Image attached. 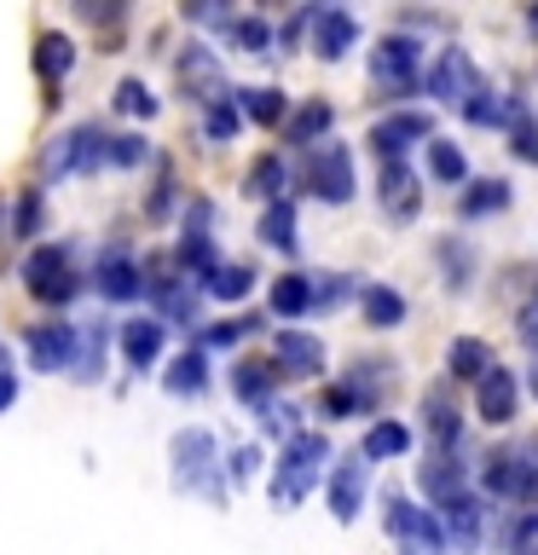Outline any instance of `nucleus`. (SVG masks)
Segmentation results:
<instances>
[{
	"label": "nucleus",
	"mask_w": 538,
	"mask_h": 555,
	"mask_svg": "<svg viewBox=\"0 0 538 555\" xmlns=\"http://www.w3.org/2000/svg\"><path fill=\"white\" fill-rule=\"evenodd\" d=\"M116 111H121V116H139V121H151V116H156V93H151L145 81H133V76H128V81L116 87Z\"/></svg>",
	"instance_id": "nucleus-38"
},
{
	"label": "nucleus",
	"mask_w": 538,
	"mask_h": 555,
	"mask_svg": "<svg viewBox=\"0 0 538 555\" xmlns=\"http://www.w3.org/2000/svg\"><path fill=\"white\" fill-rule=\"evenodd\" d=\"M371 76L382 93H417V41L411 35H388V41L376 47V59H371Z\"/></svg>",
	"instance_id": "nucleus-7"
},
{
	"label": "nucleus",
	"mask_w": 538,
	"mask_h": 555,
	"mask_svg": "<svg viewBox=\"0 0 538 555\" xmlns=\"http://www.w3.org/2000/svg\"><path fill=\"white\" fill-rule=\"evenodd\" d=\"M24 289L35 295V301L59 307L76 295V267H69V249L64 243H41V249H29L24 260Z\"/></svg>",
	"instance_id": "nucleus-3"
},
{
	"label": "nucleus",
	"mask_w": 538,
	"mask_h": 555,
	"mask_svg": "<svg viewBox=\"0 0 538 555\" xmlns=\"http://www.w3.org/2000/svg\"><path fill=\"white\" fill-rule=\"evenodd\" d=\"M354 411H364V399H359L354 388H347V382L324 393V416H354Z\"/></svg>",
	"instance_id": "nucleus-45"
},
{
	"label": "nucleus",
	"mask_w": 538,
	"mask_h": 555,
	"mask_svg": "<svg viewBox=\"0 0 538 555\" xmlns=\"http://www.w3.org/2000/svg\"><path fill=\"white\" fill-rule=\"evenodd\" d=\"M492 364L498 359H492V347H486L481 336H458V341H451V353H446V371L458 376V382H481Z\"/></svg>",
	"instance_id": "nucleus-23"
},
{
	"label": "nucleus",
	"mask_w": 538,
	"mask_h": 555,
	"mask_svg": "<svg viewBox=\"0 0 538 555\" xmlns=\"http://www.w3.org/2000/svg\"><path fill=\"white\" fill-rule=\"evenodd\" d=\"M197 284L215 295V301H243V295L255 289V272L249 267H215L208 278H197Z\"/></svg>",
	"instance_id": "nucleus-36"
},
{
	"label": "nucleus",
	"mask_w": 538,
	"mask_h": 555,
	"mask_svg": "<svg viewBox=\"0 0 538 555\" xmlns=\"http://www.w3.org/2000/svg\"><path fill=\"white\" fill-rule=\"evenodd\" d=\"M515 399H521V388L503 364H492V371L475 382V411H481V423H492V428H503L515 416Z\"/></svg>",
	"instance_id": "nucleus-12"
},
{
	"label": "nucleus",
	"mask_w": 538,
	"mask_h": 555,
	"mask_svg": "<svg viewBox=\"0 0 538 555\" xmlns=\"http://www.w3.org/2000/svg\"><path fill=\"white\" fill-rule=\"evenodd\" d=\"M208 220H215V208L208 203H191L185 208V237H180V267L191 272H215V237H208Z\"/></svg>",
	"instance_id": "nucleus-14"
},
{
	"label": "nucleus",
	"mask_w": 538,
	"mask_h": 555,
	"mask_svg": "<svg viewBox=\"0 0 538 555\" xmlns=\"http://www.w3.org/2000/svg\"><path fill=\"white\" fill-rule=\"evenodd\" d=\"M232 99H238V111L249 121H260V128L284 121V93H278V87H243V93H232Z\"/></svg>",
	"instance_id": "nucleus-33"
},
{
	"label": "nucleus",
	"mask_w": 538,
	"mask_h": 555,
	"mask_svg": "<svg viewBox=\"0 0 538 555\" xmlns=\"http://www.w3.org/2000/svg\"><path fill=\"white\" fill-rule=\"evenodd\" d=\"M440 515H446L451 538H458V550H481L486 515H481V503H475V498H458V503H451V509H440Z\"/></svg>",
	"instance_id": "nucleus-29"
},
{
	"label": "nucleus",
	"mask_w": 538,
	"mask_h": 555,
	"mask_svg": "<svg viewBox=\"0 0 538 555\" xmlns=\"http://www.w3.org/2000/svg\"><path fill=\"white\" fill-rule=\"evenodd\" d=\"M330 121H336V111H330L324 99H307L302 111L290 116V145H312V139H324Z\"/></svg>",
	"instance_id": "nucleus-32"
},
{
	"label": "nucleus",
	"mask_w": 538,
	"mask_h": 555,
	"mask_svg": "<svg viewBox=\"0 0 538 555\" xmlns=\"http://www.w3.org/2000/svg\"><path fill=\"white\" fill-rule=\"evenodd\" d=\"M417 486L428 492L434 509H451L458 498H469V463H458L451 451H428V463L417 468Z\"/></svg>",
	"instance_id": "nucleus-9"
},
{
	"label": "nucleus",
	"mask_w": 538,
	"mask_h": 555,
	"mask_svg": "<svg viewBox=\"0 0 538 555\" xmlns=\"http://www.w3.org/2000/svg\"><path fill=\"white\" fill-rule=\"evenodd\" d=\"M382 520H388V532L423 544L428 555H446V527L434 520V509H417V503H406V498H388L382 503Z\"/></svg>",
	"instance_id": "nucleus-10"
},
{
	"label": "nucleus",
	"mask_w": 538,
	"mask_h": 555,
	"mask_svg": "<svg viewBox=\"0 0 538 555\" xmlns=\"http://www.w3.org/2000/svg\"><path fill=\"white\" fill-rule=\"evenodd\" d=\"M428 93L446 99V104H469L481 93V76H475V59L463 47H440V59L428 69Z\"/></svg>",
	"instance_id": "nucleus-6"
},
{
	"label": "nucleus",
	"mask_w": 538,
	"mask_h": 555,
	"mask_svg": "<svg viewBox=\"0 0 538 555\" xmlns=\"http://www.w3.org/2000/svg\"><path fill=\"white\" fill-rule=\"evenodd\" d=\"M307 185H312V197H324V203L354 197V156H347L342 139H330V145H319L307 156Z\"/></svg>",
	"instance_id": "nucleus-5"
},
{
	"label": "nucleus",
	"mask_w": 538,
	"mask_h": 555,
	"mask_svg": "<svg viewBox=\"0 0 538 555\" xmlns=\"http://www.w3.org/2000/svg\"><path fill=\"white\" fill-rule=\"evenodd\" d=\"M359 503H364V457H342L336 475H330V515L354 520Z\"/></svg>",
	"instance_id": "nucleus-18"
},
{
	"label": "nucleus",
	"mask_w": 538,
	"mask_h": 555,
	"mask_svg": "<svg viewBox=\"0 0 538 555\" xmlns=\"http://www.w3.org/2000/svg\"><path fill=\"white\" fill-rule=\"evenodd\" d=\"M307 307H312V278L307 272H284L272 284V312L278 319H302Z\"/></svg>",
	"instance_id": "nucleus-27"
},
{
	"label": "nucleus",
	"mask_w": 538,
	"mask_h": 555,
	"mask_svg": "<svg viewBox=\"0 0 538 555\" xmlns=\"http://www.w3.org/2000/svg\"><path fill=\"white\" fill-rule=\"evenodd\" d=\"M376 197H382V215L406 225V220H417V203H423V191H417V180H411L406 163H382Z\"/></svg>",
	"instance_id": "nucleus-13"
},
{
	"label": "nucleus",
	"mask_w": 538,
	"mask_h": 555,
	"mask_svg": "<svg viewBox=\"0 0 538 555\" xmlns=\"http://www.w3.org/2000/svg\"><path fill=\"white\" fill-rule=\"evenodd\" d=\"M260 237H267L272 243V249H295V203L284 197V203H272L267 208V215H260Z\"/></svg>",
	"instance_id": "nucleus-37"
},
{
	"label": "nucleus",
	"mask_w": 538,
	"mask_h": 555,
	"mask_svg": "<svg viewBox=\"0 0 538 555\" xmlns=\"http://www.w3.org/2000/svg\"><path fill=\"white\" fill-rule=\"evenodd\" d=\"M238 99H215V104H208V139H215V145H226V139H232L238 133Z\"/></svg>",
	"instance_id": "nucleus-42"
},
{
	"label": "nucleus",
	"mask_w": 538,
	"mask_h": 555,
	"mask_svg": "<svg viewBox=\"0 0 538 555\" xmlns=\"http://www.w3.org/2000/svg\"><path fill=\"white\" fill-rule=\"evenodd\" d=\"M428 173H434L440 185H463V180H469V163H463V151L451 145V139H440V133L428 139Z\"/></svg>",
	"instance_id": "nucleus-34"
},
{
	"label": "nucleus",
	"mask_w": 538,
	"mask_h": 555,
	"mask_svg": "<svg viewBox=\"0 0 538 555\" xmlns=\"http://www.w3.org/2000/svg\"><path fill=\"white\" fill-rule=\"evenodd\" d=\"M284 185H290V168H284V156H255L249 163V173H243V191L249 197H260V203H284Z\"/></svg>",
	"instance_id": "nucleus-22"
},
{
	"label": "nucleus",
	"mask_w": 538,
	"mask_h": 555,
	"mask_svg": "<svg viewBox=\"0 0 538 555\" xmlns=\"http://www.w3.org/2000/svg\"><path fill=\"white\" fill-rule=\"evenodd\" d=\"M411 446V434H406V423H371V434H364V446H359V457L364 463H382V457H399V451Z\"/></svg>",
	"instance_id": "nucleus-31"
},
{
	"label": "nucleus",
	"mask_w": 538,
	"mask_h": 555,
	"mask_svg": "<svg viewBox=\"0 0 538 555\" xmlns=\"http://www.w3.org/2000/svg\"><path fill=\"white\" fill-rule=\"evenodd\" d=\"M121 353H128L133 371H151L156 353H163V324L156 319H128L121 324Z\"/></svg>",
	"instance_id": "nucleus-21"
},
{
	"label": "nucleus",
	"mask_w": 538,
	"mask_h": 555,
	"mask_svg": "<svg viewBox=\"0 0 538 555\" xmlns=\"http://www.w3.org/2000/svg\"><path fill=\"white\" fill-rule=\"evenodd\" d=\"M510 156H515V163H533V168H538V121H533V111L510 128Z\"/></svg>",
	"instance_id": "nucleus-41"
},
{
	"label": "nucleus",
	"mask_w": 538,
	"mask_h": 555,
	"mask_svg": "<svg viewBox=\"0 0 538 555\" xmlns=\"http://www.w3.org/2000/svg\"><path fill=\"white\" fill-rule=\"evenodd\" d=\"M104 163H111V133L93 128V121H87V128L59 133V139L47 145V156H41V168L52 173V180H59V173H93V168H104Z\"/></svg>",
	"instance_id": "nucleus-2"
},
{
	"label": "nucleus",
	"mask_w": 538,
	"mask_h": 555,
	"mask_svg": "<svg viewBox=\"0 0 538 555\" xmlns=\"http://www.w3.org/2000/svg\"><path fill=\"white\" fill-rule=\"evenodd\" d=\"M180 81H185L191 99H208V104L226 99L220 93V64H215V52H208V47H185L180 52Z\"/></svg>",
	"instance_id": "nucleus-19"
},
{
	"label": "nucleus",
	"mask_w": 538,
	"mask_h": 555,
	"mask_svg": "<svg viewBox=\"0 0 538 555\" xmlns=\"http://www.w3.org/2000/svg\"><path fill=\"white\" fill-rule=\"evenodd\" d=\"M260 423H267L272 434H290V440H295V411H290V405H267V416H260Z\"/></svg>",
	"instance_id": "nucleus-50"
},
{
	"label": "nucleus",
	"mask_w": 538,
	"mask_h": 555,
	"mask_svg": "<svg viewBox=\"0 0 538 555\" xmlns=\"http://www.w3.org/2000/svg\"><path fill=\"white\" fill-rule=\"evenodd\" d=\"M423 428H428V451H451L463 440V416L451 405V393H423Z\"/></svg>",
	"instance_id": "nucleus-17"
},
{
	"label": "nucleus",
	"mask_w": 538,
	"mask_h": 555,
	"mask_svg": "<svg viewBox=\"0 0 538 555\" xmlns=\"http://www.w3.org/2000/svg\"><path fill=\"white\" fill-rule=\"evenodd\" d=\"M145 289H151V284L139 278V267H133L121 249L99 260V295H104V301H133V295H145Z\"/></svg>",
	"instance_id": "nucleus-20"
},
{
	"label": "nucleus",
	"mask_w": 538,
	"mask_h": 555,
	"mask_svg": "<svg viewBox=\"0 0 538 555\" xmlns=\"http://www.w3.org/2000/svg\"><path fill=\"white\" fill-rule=\"evenodd\" d=\"M151 295H156V312H163L168 324H191V312H197V301H191V289L180 278H156Z\"/></svg>",
	"instance_id": "nucleus-35"
},
{
	"label": "nucleus",
	"mask_w": 538,
	"mask_h": 555,
	"mask_svg": "<svg viewBox=\"0 0 538 555\" xmlns=\"http://www.w3.org/2000/svg\"><path fill=\"white\" fill-rule=\"evenodd\" d=\"M359 312H364L371 330H394V324H406V295L388 289V284H371L359 295Z\"/></svg>",
	"instance_id": "nucleus-24"
},
{
	"label": "nucleus",
	"mask_w": 538,
	"mask_h": 555,
	"mask_svg": "<svg viewBox=\"0 0 538 555\" xmlns=\"http://www.w3.org/2000/svg\"><path fill=\"white\" fill-rule=\"evenodd\" d=\"M330 457V440L324 434H295L284 446V457H278V475H272V503L278 509H290V503H302L312 492V480H319V463Z\"/></svg>",
	"instance_id": "nucleus-1"
},
{
	"label": "nucleus",
	"mask_w": 538,
	"mask_h": 555,
	"mask_svg": "<svg viewBox=\"0 0 538 555\" xmlns=\"http://www.w3.org/2000/svg\"><path fill=\"white\" fill-rule=\"evenodd\" d=\"M185 17H191V24H226V29H232V12H226V7H185Z\"/></svg>",
	"instance_id": "nucleus-51"
},
{
	"label": "nucleus",
	"mask_w": 538,
	"mask_h": 555,
	"mask_svg": "<svg viewBox=\"0 0 538 555\" xmlns=\"http://www.w3.org/2000/svg\"><path fill=\"white\" fill-rule=\"evenodd\" d=\"M440 260H446V284H451V289H469V278H475V260H469L463 237H446V243H440Z\"/></svg>",
	"instance_id": "nucleus-39"
},
{
	"label": "nucleus",
	"mask_w": 538,
	"mask_h": 555,
	"mask_svg": "<svg viewBox=\"0 0 538 555\" xmlns=\"http://www.w3.org/2000/svg\"><path fill=\"white\" fill-rule=\"evenodd\" d=\"M347 295H364L354 278H324V289H319V307H342Z\"/></svg>",
	"instance_id": "nucleus-46"
},
{
	"label": "nucleus",
	"mask_w": 538,
	"mask_h": 555,
	"mask_svg": "<svg viewBox=\"0 0 538 555\" xmlns=\"http://www.w3.org/2000/svg\"><path fill=\"white\" fill-rule=\"evenodd\" d=\"M111 163L116 168H139L145 163V139L139 133H111Z\"/></svg>",
	"instance_id": "nucleus-44"
},
{
	"label": "nucleus",
	"mask_w": 538,
	"mask_h": 555,
	"mask_svg": "<svg viewBox=\"0 0 538 555\" xmlns=\"http://www.w3.org/2000/svg\"><path fill=\"white\" fill-rule=\"evenodd\" d=\"M278 371L290 376H324V341L307 330H284L278 336Z\"/></svg>",
	"instance_id": "nucleus-16"
},
{
	"label": "nucleus",
	"mask_w": 538,
	"mask_h": 555,
	"mask_svg": "<svg viewBox=\"0 0 538 555\" xmlns=\"http://www.w3.org/2000/svg\"><path fill=\"white\" fill-rule=\"evenodd\" d=\"M69 64H76V41H69V35H41V47H35V69H41V81L59 87L69 76Z\"/></svg>",
	"instance_id": "nucleus-26"
},
{
	"label": "nucleus",
	"mask_w": 538,
	"mask_h": 555,
	"mask_svg": "<svg viewBox=\"0 0 538 555\" xmlns=\"http://www.w3.org/2000/svg\"><path fill=\"white\" fill-rule=\"evenodd\" d=\"M354 41H359L354 12L324 7V12H319V24H312V52H319L324 64H336V59H347V47H354Z\"/></svg>",
	"instance_id": "nucleus-15"
},
{
	"label": "nucleus",
	"mask_w": 538,
	"mask_h": 555,
	"mask_svg": "<svg viewBox=\"0 0 538 555\" xmlns=\"http://www.w3.org/2000/svg\"><path fill=\"white\" fill-rule=\"evenodd\" d=\"M284 376V371H272V364H238L232 371V388L243 405H272V382Z\"/></svg>",
	"instance_id": "nucleus-30"
},
{
	"label": "nucleus",
	"mask_w": 538,
	"mask_h": 555,
	"mask_svg": "<svg viewBox=\"0 0 538 555\" xmlns=\"http://www.w3.org/2000/svg\"><path fill=\"white\" fill-rule=\"evenodd\" d=\"M515 336H521V341H538V295L515 312Z\"/></svg>",
	"instance_id": "nucleus-49"
},
{
	"label": "nucleus",
	"mask_w": 538,
	"mask_h": 555,
	"mask_svg": "<svg viewBox=\"0 0 538 555\" xmlns=\"http://www.w3.org/2000/svg\"><path fill=\"white\" fill-rule=\"evenodd\" d=\"M319 12H324V7H302V12H295L290 24H284V47H295V41H302V35H307L312 24H319Z\"/></svg>",
	"instance_id": "nucleus-47"
},
{
	"label": "nucleus",
	"mask_w": 538,
	"mask_h": 555,
	"mask_svg": "<svg viewBox=\"0 0 538 555\" xmlns=\"http://www.w3.org/2000/svg\"><path fill=\"white\" fill-rule=\"evenodd\" d=\"M411 139H434V116H423V111H394V116H382L376 128H371V145L382 151V163H399V151H406Z\"/></svg>",
	"instance_id": "nucleus-11"
},
{
	"label": "nucleus",
	"mask_w": 538,
	"mask_h": 555,
	"mask_svg": "<svg viewBox=\"0 0 538 555\" xmlns=\"http://www.w3.org/2000/svg\"><path fill=\"white\" fill-rule=\"evenodd\" d=\"M12 399H17V376H12V371H0V411H7Z\"/></svg>",
	"instance_id": "nucleus-52"
},
{
	"label": "nucleus",
	"mask_w": 538,
	"mask_h": 555,
	"mask_svg": "<svg viewBox=\"0 0 538 555\" xmlns=\"http://www.w3.org/2000/svg\"><path fill=\"white\" fill-rule=\"evenodd\" d=\"M527 388H533V399H538V359H533V371H527Z\"/></svg>",
	"instance_id": "nucleus-53"
},
{
	"label": "nucleus",
	"mask_w": 538,
	"mask_h": 555,
	"mask_svg": "<svg viewBox=\"0 0 538 555\" xmlns=\"http://www.w3.org/2000/svg\"><path fill=\"white\" fill-rule=\"evenodd\" d=\"M41 232V191H24L12 208V237H35Z\"/></svg>",
	"instance_id": "nucleus-43"
},
{
	"label": "nucleus",
	"mask_w": 538,
	"mask_h": 555,
	"mask_svg": "<svg viewBox=\"0 0 538 555\" xmlns=\"http://www.w3.org/2000/svg\"><path fill=\"white\" fill-rule=\"evenodd\" d=\"M168 457H174V486L180 492H215V434L208 428H180Z\"/></svg>",
	"instance_id": "nucleus-4"
},
{
	"label": "nucleus",
	"mask_w": 538,
	"mask_h": 555,
	"mask_svg": "<svg viewBox=\"0 0 538 555\" xmlns=\"http://www.w3.org/2000/svg\"><path fill=\"white\" fill-rule=\"evenodd\" d=\"M267 41H272L267 17H232V47L238 52H267Z\"/></svg>",
	"instance_id": "nucleus-40"
},
{
	"label": "nucleus",
	"mask_w": 538,
	"mask_h": 555,
	"mask_svg": "<svg viewBox=\"0 0 538 555\" xmlns=\"http://www.w3.org/2000/svg\"><path fill=\"white\" fill-rule=\"evenodd\" d=\"M163 382H168V393H203V388H208V353H203V347L180 353V359L163 371Z\"/></svg>",
	"instance_id": "nucleus-25"
},
{
	"label": "nucleus",
	"mask_w": 538,
	"mask_h": 555,
	"mask_svg": "<svg viewBox=\"0 0 538 555\" xmlns=\"http://www.w3.org/2000/svg\"><path fill=\"white\" fill-rule=\"evenodd\" d=\"M503 208H510V185H503V180H481V185H469L463 197H458V215H463V220L503 215Z\"/></svg>",
	"instance_id": "nucleus-28"
},
{
	"label": "nucleus",
	"mask_w": 538,
	"mask_h": 555,
	"mask_svg": "<svg viewBox=\"0 0 538 555\" xmlns=\"http://www.w3.org/2000/svg\"><path fill=\"white\" fill-rule=\"evenodd\" d=\"M29 364L35 371H76L81 364V341H76V324H35L29 336Z\"/></svg>",
	"instance_id": "nucleus-8"
},
{
	"label": "nucleus",
	"mask_w": 538,
	"mask_h": 555,
	"mask_svg": "<svg viewBox=\"0 0 538 555\" xmlns=\"http://www.w3.org/2000/svg\"><path fill=\"white\" fill-rule=\"evenodd\" d=\"M255 468H260V451H255V446H238V451H232V480H249Z\"/></svg>",
	"instance_id": "nucleus-48"
}]
</instances>
